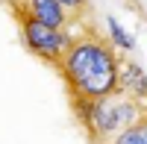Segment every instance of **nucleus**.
Here are the masks:
<instances>
[{"mask_svg": "<svg viewBox=\"0 0 147 144\" xmlns=\"http://www.w3.org/2000/svg\"><path fill=\"white\" fill-rule=\"evenodd\" d=\"M56 3L68 12V18H71V15H80V12L85 9V0H56Z\"/></svg>", "mask_w": 147, "mask_h": 144, "instance_id": "6e6552de", "label": "nucleus"}, {"mask_svg": "<svg viewBox=\"0 0 147 144\" xmlns=\"http://www.w3.org/2000/svg\"><path fill=\"white\" fill-rule=\"evenodd\" d=\"M62 74L80 103H88L97 97L118 91V59L115 50L106 41L94 35L71 38L68 50L62 56Z\"/></svg>", "mask_w": 147, "mask_h": 144, "instance_id": "f257e3e1", "label": "nucleus"}, {"mask_svg": "<svg viewBox=\"0 0 147 144\" xmlns=\"http://www.w3.org/2000/svg\"><path fill=\"white\" fill-rule=\"evenodd\" d=\"M21 24H24V41H27V47L32 53H38L41 59L56 62V65L62 62V56H65L68 44H71L65 30H53V27H47V24L30 18V15H24Z\"/></svg>", "mask_w": 147, "mask_h": 144, "instance_id": "7ed1b4c3", "label": "nucleus"}, {"mask_svg": "<svg viewBox=\"0 0 147 144\" xmlns=\"http://www.w3.org/2000/svg\"><path fill=\"white\" fill-rule=\"evenodd\" d=\"M109 38H112V44L121 47V50H132V47H136V41L124 32V27H121L115 18H109Z\"/></svg>", "mask_w": 147, "mask_h": 144, "instance_id": "0eeeda50", "label": "nucleus"}, {"mask_svg": "<svg viewBox=\"0 0 147 144\" xmlns=\"http://www.w3.org/2000/svg\"><path fill=\"white\" fill-rule=\"evenodd\" d=\"M24 15H30L35 21L47 24L53 30H65L68 27V12L56 3V0H24Z\"/></svg>", "mask_w": 147, "mask_h": 144, "instance_id": "20e7f679", "label": "nucleus"}, {"mask_svg": "<svg viewBox=\"0 0 147 144\" xmlns=\"http://www.w3.org/2000/svg\"><path fill=\"white\" fill-rule=\"evenodd\" d=\"M118 91L129 94L132 100H147V74L132 62L118 68Z\"/></svg>", "mask_w": 147, "mask_h": 144, "instance_id": "39448f33", "label": "nucleus"}, {"mask_svg": "<svg viewBox=\"0 0 147 144\" xmlns=\"http://www.w3.org/2000/svg\"><path fill=\"white\" fill-rule=\"evenodd\" d=\"M138 115H141L138 100H132L124 91H112L106 97L85 103L82 121H85V127H88V133L97 144H106V141H115L132 124H138Z\"/></svg>", "mask_w": 147, "mask_h": 144, "instance_id": "f03ea898", "label": "nucleus"}, {"mask_svg": "<svg viewBox=\"0 0 147 144\" xmlns=\"http://www.w3.org/2000/svg\"><path fill=\"white\" fill-rule=\"evenodd\" d=\"M112 144H147V121L132 124L129 129H124Z\"/></svg>", "mask_w": 147, "mask_h": 144, "instance_id": "423d86ee", "label": "nucleus"}]
</instances>
